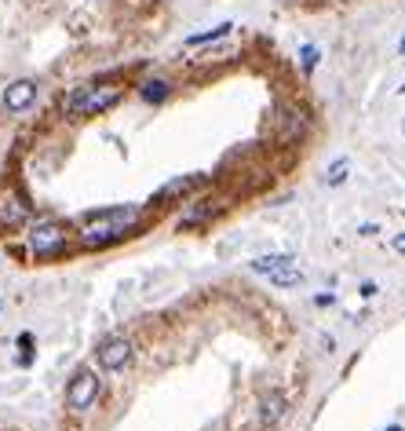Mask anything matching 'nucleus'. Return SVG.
Segmentation results:
<instances>
[{"mask_svg": "<svg viewBox=\"0 0 405 431\" xmlns=\"http://www.w3.org/2000/svg\"><path fill=\"white\" fill-rule=\"evenodd\" d=\"M0 311H4V300H0Z\"/></svg>", "mask_w": 405, "mask_h": 431, "instance_id": "a211bd4d", "label": "nucleus"}, {"mask_svg": "<svg viewBox=\"0 0 405 431\" xmlns=\"http://www.w3.org/2000/svg\"><path fill=\"white\" fill-rule=\"evenodd\" d=\"M96 398H99V373L96 369H77L70 387H66V406L84 413V410L96 406Z\"/></svg>", "mask_w": 405, "mask_h": 431, "instance_id": "39448f33", "label": "nucleus"}, {"mask_svg": "<svg viewBox=\"0 0 405 431\" xmlns=\"http://www.w3.org/2000/svg\"><path fill=\"white\" fill-rule=\"evenodd\" d=\"M96 358H99V365L106 369V373H121V369L132 362V340L128 336H106V340L99 344V351H96Z\"/></svg>", "mask_w": 405, "mask_h": 431, "instance_id": "423d86ee", "label": "nucleus"}, {"mask_svg": "<svg viewBox=\"0 0 405 431\" xmlns=\"http://www.w3.org/2000/svg\"><path fill=\"white\" fill-rule=\"evenodd\" d=\"M230 22H220V26H215V29H208V34H194V37H186V44H190V48H198V44H212V41H220V37H227L230 34Z\"/></svg>", "mask_w": 405, "mask_h": 431, "instance_id": "9b49d317", "label": "nucleus"}, {"mask_svg": "<svg viewBox=\"0 0 405 431\" xmlns=\"http://www.w3.org/2000/svg\"><path fill=\"white\" fill-rule=\"evenodd\" d=\"M285 410H289V402H285L282 391H267V395L260 398V420H263V424H277V420L285 417Z\"/></svg>", "mask_w": 405, "mask_h": 431, "instance_id": "1a4fd4ad", "label": "nucleus"}, {"mask_svg": "<svg viewBox=\"0 0 405 431\" xmlns=\"http://www.w3.org/2000/svg\"><path fill=\"white\" fill-rule=\"evenodd\" d=\"M37 81H29V77H22V81H11L8 88H4V106L11 110V113H22V110H29L37 103Z\"/></svg>", "mask_w": 405, "mask_h": 431, "instance_id": "6e6552de", "label": "nucleus"}, {"mask_svg": "<svg viewBox=\"0 0 405 431\" xmlns=\"http://www.w3.org/2000/svg\"><path fill=\"white\" fill-rule=\"evenodd\" d=\"M117 103H121L117 84H81L62 99V113L66 117H96V113H106Z\"/></svg>", "mask_w": 405, "mask_h": 431, "instance_id": "f03ea898", "label": "nucleus"}, {"mask_svg": "<svg viewBox=\"0 0 405 431\" xmlns=\"http://www.w3.org/2000/svg\"><path fill=\"white\" fill-rule=\"evenodd\" d=\"M387 431H401V427H398V424H394V427H387Z\"/></svg>", "mask_w": 405, "mask_h": 431, "instance_id": "f3484780", "label": "nucleus"}, {"mask_svg": "<svg viewBox=\"0 0 405 431\" xmlns=\"http://www.w3.org/2000/svg\"><path fill=\"white\" fill-rule=\"evenodd\" d=\"M194 187V179H175V183H168V187L161 191V198H172V194H186Z\"/></svg>", "mask_w": 405, "mask_h": 431, "instance_id": "f8f14e48", "label": "nucleus"}, {"mask_svg": "<svg viewBox=\"0 0 405 431\" xmlns=\"http://www.w3.org/2000/svg\"><path fill=\"white\" fill-rule=\"evenodd\" d=\"M391 245H394V253H401V256H405V234H394V238H391Z\"/></svg>", "mask_w": 405, "mask_h": 431, "instance_id": "2eb2a0df", "label": "nucleus"}, {"mask_svg": "<svg viewBox=\"0 0 405 431\" xmlns=\"http://www.w3.org/2000/svg\"><path fill=\"white\" fill-rule=\"evenodd\" d=\"M66 245H70V227L62 220H41V223H34V230H29V249H34L37 260L66 253Z\"/></svg>", "mask_w": 405, "mask_h": 431, "instance_id": "7ed1b4c3", "label": "nucleus"}, {"mask_svg": "<svg viewBox=\"0 0 405 431\" xmlns=\"http://www.w3.org/2000/svg\"><path fill=\"white\" fill-rule=\"evenodd\" d=\"M139 96H143L146 103H165V99H168V81H158V77H153V81H143V84H139Z\"/></svg>", "mask_w": 405, "mask_h": 431, "instance_id": "9d476101", "label": "nucleus"}, {"mask_svg": "<svg viewBox=\"0 0 405 431\" xmlns=\"http://www.w3.org/2000/svg\"><path fill=\"white\" fill-rule=\"evenodd\" d=\"M135 223H139V208L135 205H113V208L91 212L77 238H81L84 249H106V245L121 241Z\"/></svg>", "mask_w": 405, "mask_h": 431, "instance_id": "f257e3e1", "label": "nucleus"}, {"mask_svg": "<svg viewBox=\"0 0 405 431\" xmlns=\"http://www.w3.org/2000/svg\"><path fill=\"white\" fill-rule=\"evenodd\" d=\"M29 220V205L19 191H0V230H15Z\"/></svg>", "mask_w": 405, "mask_h": 431, "instance_id": "0eeeda50", "label": "nucleus"}, {"mask_svg": "<svg viewBox=\"0 0 405 431\" xmlns=\"http://www.w3.org/2000/svg\"><path fill=\"white\" fill-rule=\"evenodd\" d=\"M398 51H401V55H405V37H401V44H398Z\"/></svg>", "mask_w": 405, "mask_h": 431, "instance_id": "dca6fc26", "label": "nucleus"}, {"mask_svg": "<svg viewBox=\"0 0 405 431\" xmlns=\"http://www.w3.org/2000/svg\"><path fill=\"white\" fill-rule=\"evenodd\" d=\"M344 179H347V161H336L325 183H329V187H339V183H344Z\"/></svg>", "mask_w": 405, "mask_h": 431, "instance_id": "ddd939ff", "label": "nucleus"}, {"mask_svg": "<svg viewBox=\"0 0 405 431\" xmlns=\"http://www.w3.org/2000/svg\"><path fill=\"white\" fill-rule=\"evenodd\" d=\"M248 267H252L260 278H267L270 285H277V289H296L303 282V270H299V263L292 256H277V253L274 256H256Z\"/></svg>", "mask_w": 405, "mask_h": 431, "instance_id": "20e7f679", "label": "nucleus"}, {"mask_svg": "<svg viewBox=\"0 0 405 431\" xmlns=\"http://www.w3.org/2000/svg\"><path fill=\"white\" fill-rule=\"evenodd\" d=\"M314 66H318V48H310V44H307V48H303V70L310 73Z\"/></svg>", "mask_w": 405, "mask_h": 431, "instance_id": "4468645a", "label": "nucleus"}]
</instances>
